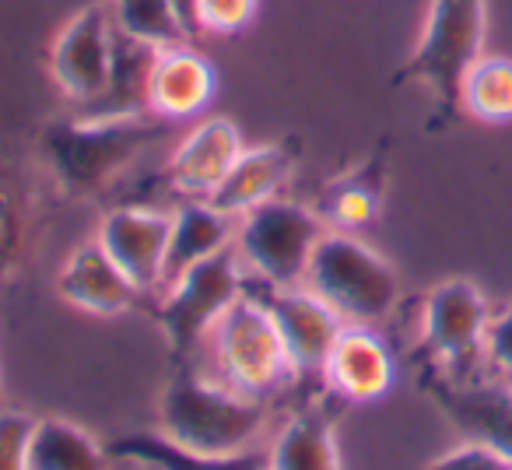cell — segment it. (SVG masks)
Wrapping results in <instances>:
<instances>
[{
	"label": "cell",
	"mask_w": 512,
	"mask_h": 470,
	"mask_svg": "<svg viewBox=\"0 0 512 470\" xmlns=\"http://www.w3.org/2000/svg\"><path fill=\"white\" fill-rule=\"evenodd\" d=\"M36 421L39 418H32L25 411L0 407V470H29Z\"/></svg>",
	"instance_id": "cell-26"
},
{
	"label": "cell",
	"mask_w": 512,
	"mask_h": 470,
	"mask_svg": "<svg viewBox=\"0 0 512 470\" xmlns=\"http://www.w3.org/2000/svg\"><path fill=\"white\" fill-rule=\"evenodd\" d=\"M460 109L481 123H512V60L484 53L467 71L460 88Z\"/></svg>",
	"instance_id": "cell-24"
},
{
	"label": "cell",
	"mask_w": 512,
	"mask_h": 470,
	"mask_svg": "<svg viewBox=\"0 0 512 470\" xmlns=\"http://www.w3.org/2000/svg\"><path fill=\"white\" fill-rule=\"evenodd\" d=\"M484 358L512 383V302L498 316H491L488 337H484Z\"/></svg>",
	"instance_id": "cell-29"
},
{
	"label": "cell",
	"mask_w": 512,
	"mask_h": 470,
	"mask_svg": "<svg viewBox=\"0 0 512 470\" xmlns=\"http://www.w3.org/2000/svg\"><path fill=\"white\" fill-rule=\"evenodd\" d=\"M484 36L488 0H432L418 46L393 74V85H425L439 106L435 120H453L460 113L463 78L484 57Z\"/></svg>",
	"instance_id": "cell-2"
},
{
	"label": "cell",
	"mask_w": 512,
	"mask_h": 470,
	"mask_svg": "<svg viewBox=\"0 0 512 470\" xmlns=\"http://www.w3.org/2000/svg\"><path fill=\"white\" fill-rule=\"evenodd\" d=\"M271 425L264 397H249L200 369H183L158 400V432L204 456H239L260 449Z\"/></svg>",
	"instance_id": "cell-1"
},
{
	"label": "cell",
	"mask_w": 512,
	"mask_h": 470,
	"mask_svg": "<svg viewBox=\"0 0 512 470\" xmlns=\"http://www.w3.org/2000/svg\"><path fill=\"white\" fill-rule=\"evenodd\" d=\"M172 15H176L179 29H183L186 43H193L197 36H204V11H200V0H169Z\"/></svg>",
	"instance_id": "cell-30"
},
{
	"label": "cell",
	"mask_w": 512,
	"mask_h": 470,
	"mask_svg": "<svg viewBox=\"0 0 512 470\" xmlns=\"http://www.w3.org/2000/svg\"><path fill=\"white\" fill-rule=\"evenodd\" d=\"M162 46H151L116 29L113 36V67H109V85L92 106L78 116H137L148 109V81L155 71V60Z\"/></svg>",
	"instance_id": "cell-20"
},
{
	"label": "cell",
	"mask_w": 512,
	"mask_h": 470,
	"mask_svg": "<svg viewBox=\"0 0 512 470\" xmlns=\"http://www.w3.org/2000/svg\"><path fill=\"white\" fill-rule=\"evenodd\" d=\"M379 204H383V179H379V165L372 162L327 186L320 200V218L337 232H358L376 221Z\"/></svg>",
	"instance_id": "cell-23"
},
{
	"label": "cell",
	"mask_w": 512,
	"mask_h": 470,
	"mask_svg": "<svg viewBox=\"0 0 512 470\" xmlns=\"http://www.w3.org/2000/svg\"><path fill=\"white\" fill-rule=\"evenodd\" d=\"M242 148L246 144H242L239 127L225 116H211L179 141L165 176H169L172 190L183 193L186 200H207L228 176Z\"/></svg>",
	"instance_id": "cell-14"
},
{
	"label": "cell",
	"mask_w": 512,
	"mask_h": 470,
	"mask_svg": "<svg viewBox=\"0 0 512 470\" xmlns=\"http://www.w3.org/2000/svg\"><path fill=\"white\" fill-rule=\"evenodd\" d=\"M207 348H211V376L249 397L267 400L288 379L299 376L278 334V323L260 295H242L211 330Z\"/></svg>",
	"instance_id": "cell-5"
},
{
	"label": "cell",
	"mask_w": 512,
	"mask_h": 470,
	"mask_svg": "<svg viewBox=\"0 0 512 470\" xmlns=\"http://www.w3.org/2000/svg\"><path fill=\"white\" fill-rule=\"evenodd\" d=\"M491 309L484 292L467 278H449L425 295L421 306V348L449 369V379H470L484 358Z\"/></svg>",
	"instance_id": "cell-8"
},
{
	"label": "cell",
	"mask_w": 512,
	"mask_h": 470,
	"mask_svg": "<svg viewBox=\"0 0 512 470\" xmlns=\"http://www.w3.org/2000/svg\"><path fill=\"white\" fill-rule=\"evenodd\" d=\"M306 288H313L344 323L376 327L390 320L400 302V278L393 264L362 243L355 232L327 228L306 271Z\"/></svg>",
	"instance_id": "cell-3"
},
{
	"label": "cell",
	"mask_w": 512,
	"mask_h": 470,
	"mask_svg": "<svg viewBox=\"0 0 512 470\" xmlns=\"http://www.w3.org/2000/svg\"><path fill=\"white\" fill-rule=\"evenodd\" d=\"M113 36V11L99 0V4L78 11L53 39L50 74L64 99H71L74 106H92L106 92L109 67H113Z\"/></svg>",
	"instance_id": "cell-9"
},
{
	"label": "cell",
	"mask_w": 512,
	"mask_h": 470,
	"mask_svg": "<svg viewBox=\"0 0 512 470\" xmlns=\"http://www.w3.org/2000/svg\"><path fill=\"white\" fill-rule=\"evenodd\" d=\"M425 470H512V463L505 460V456H498L495 449L467 439L463 446L449 449L439 460H432Z\"/></svg>",
	"instance_id": "cell-28"
},
{
	"label": "cell",
	"mask_w": 512,
	"mask_h": 470,
	"mask_svg": "<svg viewBox=\"0 0 512 470\" xmlns=\"http://www.w3.org/2000/svg\"><path fill=\"white\" fill-rule=\"evenodd\" d=\"M295 169V151L288 144H256V148H242L228 176L211 193V204L228 218H246L249 211L264 207L281 193V186L292 179Z\"/></svg>",
	"instance_id": "cell-17"
},
{
	"label": "cell",
	"mask_w": 512,
	"mask_h": 470,
	"mask_svg": "<svg viewBox=\"0 0 512 470\" xmlns=\"http://www.w3.org/2000/svg\"><path fill=\"white\" fill-rule=\"evenodd\" d=\"M235 225L239 221L221 214L211 200H183L172 211V232H169V253H165V278L162 288H169L179 274L218 253L232 250Z\"/></svg>",
	"instance_id": "cell-18"
},
{
	"label": "cell",
	"mask_w": 512,
	"mask_h": 470,
	"mask_svg": "<svg viewBox=\"0 0 512 470\" xmlns=\"http://www.w3.org/2000/svg\"><path fill=\"white\" fill-rule=\"evenodd\" d=\"M109 11H113L116 29L134 39L162 46V50L186 43L169 0H109Z\"/></svg>",
	"instance_id": "cell-25"
},
{
	"label": "cell",
	"mask_w": 512,
	"mask_h": 470,
	"mask_svg": "<svg viewBox=\"0 0 512 470\" xmlns=\"http://www.w3.org/2000/svg\"><path fill=\"white\" fill-rule=\"evenodd\" d=\"M320 379L351 404H372L390 393L393 379H397V362H393L390 344L376 334V327L344 323L327 362H323Z\"/></svg>",
	"instance_id": "cell-13"
},
{
	"label": "cell",
	"mask_w": 512,
	"mask_h": 470,
	"mask_svg": "<svg viewBox=\"0 0 512 470\" xmlns=\"http://www.w3.org/2000/svg\"><path fill=\"white\" fill-rule=\"evenodd\" d=\"M260 299L278 323V334L285 341L295 372L299 376H320L337 334L344 330L341 316L306 285L267 288V295H260Z\"/></svg>",
	"instance_id": "cell-11"
},
{
	"label": "cell",
	"mask_w": 512,
	"mask_h": 470,
	"mask_svg": "<svg viewBox=\"0 0 512 470\" xmlns=\"http://www.w3.org/2000/svg\"><path fill=\"white\" fill-rule=\"evenodd\" d=\"M162 127L137 116H78L71 123H53L43 137L53 176L71 193H95L130 165Z\"/></svg>",
	"instance_id": "cell-4"
},
{
	"label": "cell",
	"mask_w": 512,
	"mask_h": 470,
	"mask_svg": "<svg viewBox=\"0 0 512 470\" xmlns=\"http://www.w3.org/2000/svg\"><path fill=\"white\" fill-rule=\"evenodd\" d=\"M109 453H113V460L130 463V467L137 463L141 470H267V446L239 456H204L176 446L162 432L120 435L109 446Z\"/></svg>",
	"instance_id": "cell-21"
},
{
	"label": "cell",
	"mask_w": 512,
	"mask_h": 470,
	"mask_svg": "<svg viewBox=\"0 0 512 470\" xmlns=\"http://www.w3.org/2000/svg\"><path fill=\"white\" fill-rule=\"evenodd\" d=\"M246 295V267L225 250L204 264L179 274L169 288H162V302L155 309V320L162 327L176 358H193L207 344L218 320Z\"/></svg>",
	"instance_id": "cell-7"
},
{
	"label": "cell",
	"mask_w": 512,
	"mask_h": 470,
	"mask_svg": "<svg viewBox=\"0 0 512 470\" xmlns=\"http://www.w3.org/2000/svg\"><path fill=\"white\" fill-rule=\"evenodd\" d=\"M113 453L88 428L67 418H39L29 470H113Z\"/></svg>",
	"instance_id": "cell-22"
},
{
	"label": "cell",
	"mask_w": 512,
	"mask_h": 470,
	"mask_svg": "<svg viewBox=\"0 0 512 470\" xmlns=\"http://www.w3.org/2000/svg\"><path fill=\"white\" fill-rule=\"evenodd\" d=\"M267 470H344L337 425L323 407H302L267 442Z\"/></svg>",
	"instance_id": "cell-19"
},
{
	"label": "cell",
	"mask_w": 512,
	"mask_h": 470,
	"mask_svg": "<svg viewBox=\"0 0 512 470\" xmlns=\"http://www.w3.org/2000/svg\"><path fill=\"white\" fill-rule=\"evenodd\" d=\"M204 11V29L218 32V36H232V32L246 29L256 15V0H200Z\"/></svg>",
	"instance_id": "cell-27"
},
{
	"label": "cell",
	"mask_w": 512,
	"mask_h": 470,
	"mask_svg": "<svg viewBox=\"0 0 512 470\" xmlns=\"http://www.w3.org/2000/svg\"><path fill=\"white\" fill-rule=\"evenodd\" d=\"M218 92L211 60L193 46H169L158 53L148 81V109L158 120H190L204 113Z\"/></svg>",
	"instance_id": "cell-16"
},
{
	"label": "cell",
	"mask_w": 512,
	"mask_h": 470,
	"mask_svg": "<svg viewBox=\"0 0 512 470\" xmlns=\"http://www.w3.org/2000/svg\"><path fill=\"white\" fill-rule=\"evenodd\" d=\"M57 292L67 306L92 316H120L141 299L134 281L116 267V260L95 239L67 257L57 278Z\"/></svg>",
	"instance_id": "cell-15"
},
{
	"label": "cell",
	"mask_w": 512,
	"mask_h": 470,
	"mask_svg": "<svg viewBox=\"0 0 512 470\" xmlns=\"http://www.w3.org/2000/svg\"><path fill=\"white\" fill-rule=\"evenodd\" d=\"M169 232H172V211H158V207H120V211H109L102 218L95 243L116 260V267L134 281L137 292L155 295L162 292Z\"/></svg>",
	"instance_id": "cell-10"
},
{
	"label": "cell",
	"mask_w": 512,
	"mask_h": 470,
	"mask_svg": "<svg viewBox=\"0 0 512 470\" xmlns=\"http://www.w3.org/2000/svg\"><path fill=\"white\" fill-rule=\"evenodd\" d=\"M323 232L327 221L320 218V211L299 200L274 197L239 218L232 250L246 274L260 278L267 288H292L306 285V271Z\"/></svg>",
	"instance_id": "cell-6"
},
{
	"label": "cell",
	"mask_w": 512,
	"mask_h": 470,
	"mask_svg": "<svg viewBox=\"0 0 512 470\" xmlns=\"http://www.w3.org/2000/svg\"><path fill=\"white\" fill-rule=\"evenodd\" d=\"M432 397L456 432L470 442L495 449L512 463V383L477 379H432Z\"/></svg>",
	"instance_id": "cell-12"
}]
</instances>
